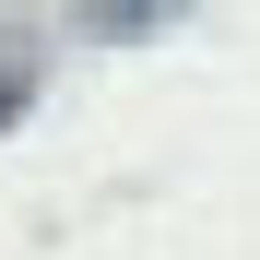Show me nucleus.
Here are the masks:
<instances>
[{"mask_svg":"<svg viewBox=\"0 0 260 260\" xmlns=\"http://www.w3.org/2000/svg\"><path fill=\"white\" fill-rule=\"evenodd\" d=\"M178 0H83V24H107V36H142V24H166Z\"/></svg>","mask_w":260,"mask_h":260,"instance_id":"1","label":"nucleus"}]
</instances>
